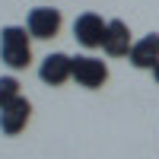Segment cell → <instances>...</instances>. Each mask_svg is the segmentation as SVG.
<instances>
[{"label":"cell","instance_id":"obj_8","mask_svg":"<svg viewBox=\"0 0 159 159\" xmlns=\"http://www.w3.org/2000/svg\"><path fill=\"white\" fill-rule=\"evenodd\" d=\"M130 67H137V70H153L156 67V61H159V32H150V35H143L134 42V48H130Z\"/></svg>","mask_w":159,"mask_h":159},{"label":"cell","instance_id":"obj_10","mask_svg":"<svg viewBox=\"0 0 159 159\" xmlns=\"http://www.w3.org/2000/svg\"><path fill=\"white\" fill-rule=\"evenodd\" d=\"M150 73H153V80H156V83H159V61H156V67H153Z\"/></svg>","mask_w":159,"mask_h":159},{"label":"cell","instance_id":"obj_3","mask_svg":"<svg viewBox=\"0 0 159 159\" xmlns=\"http://www.w3.org/2000/svg\"><path fill=\"white\" fill-rule=\"evenodd\" d=\"M105 32H108V19H102L99 13H80L73 19V38L86 51L102 48L105 45Z\"/></svg>","mask_w":159,"mask_h":159},{"label":"cell","instance_id":"obj_6","mask_svg":"<svg viewBox=\"0 0 159 159\" xmlns=\"http://www.w3.org/2000/svg\"><path fill=\"white\" fill-rule=\"evenodd\" d=\"M29 118H32V102L19 96V99H13L10 105H3L0 108V134L3 137H16L25 130V124H29Z\"/></svg>","mask_w":159,"mask_h":159},{"label":"cell","instance_id":"obj_4","mask_svg":"<svg viewBox=\"0 0 159 159\" xmlns=\"http://www.w3.org/2000/svg\"><path fill=\"white\" fill-rule=\"evenodd\" d=\"M61 25H64V16H61V10L54 7H32L29 10V16H25V29H29L32 38H38V42H48V38H54L61 32Z\"/></svg>","mask_w":159,"mask_h":159},{"label":"cell","instance_id":"obj_9","mask_svg":"<svg viewBox=\"0 0 159 159\" xmlns=\"http://www.w3.org/2000/svg\"><path fill=\"white\" fill-rule=\"evenodd\" d=\"M19 96H22V89H19V80L13 76V73L0 76V108H3V105H10L13 99H19Z\"/></svg>","mask_w":159,"mask_h":159},{"label":"cell","instance_id":"obj_2","mask_svg":"<svg viewBox=\"0 0 159 159\" xmlns=\"http://www.w3.org/2000/svg\"><path fill=\"white\" fill-rule=\"evenodd\" d=\"M73 83L83 89H102L108 83V64L96 54H76L73 57Z\"/></svg>","mask_w":159,"mask_h":159},{"label":"cell","instance_id":"obj_7","mask_svg":"<svg viewBox=\"0 0 159 159\" xmlns=\"http://www.w3.org/2000/svg\"><path fill=\"white\" fill-rule=\"evenodd\" d=\"M130 48H134V38H130V25L124 19H108V32H105V45L102 51L108 57H127Z\"/></svg>","mask_w":159,"mask_h":159},{"label":"cell","instance_id":"obj_5","mask_svg":"<svg viewBox=\"0 0 159 159\" xmlns=\"http://www.w3.org/2000/svg\"><path fill=\"white\" fill-rule=\"evenodd\" d=\"M38 80L45 86H64L67 80H73V57L64 51H51L38 64Z\"/></svg>","mask_w":159,"mask_h":159},{"label":"cell","instance_id":"obj_1","mask_svg":"<svg viewBox=\"0 0 159 159\" xmlns=\"http://www.w3.org/2000/svg\"><path fill=\"white\" fill-rule=\"evenodd\" d=\"M0 61L10 70H25L32 64V35L25 25H3L0 29Z\"/></svg>","mask_w":159,"mask_h":159}]
</instances>
